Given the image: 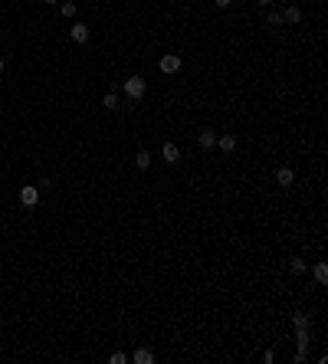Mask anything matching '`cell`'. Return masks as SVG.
<instances>
[{
	"instance_id": "6da1fadb",
	"label": "cell",
	"mask_w": 328,
	"mask_h": 364,
	"mask_svg": "<svg viewBox=\"0 0 328 364\" xmlns=\"http://www.w3.org/2000/svg\"><path fill=\"white\" fill-rule=\"evenodd\" d=\"M145 79H141V76H128L125 79V95L128 99H141V95H145Z\"/></svg>"
},
{
	"instance_id": "7a4b0ae2",
	"label": "cell",
	"mask_w": 328,
	"mask_h": 364,
	"mask_svg": "<svg viewBox=\"0 0 328 364\" xmlns=\"http://www.w3.org/2000/svg\"><path fill=\"white\" fill-rule=\"evenodd\" d=\"M177 69H180V56H177V53L161 56V72H164V76H174Z\"/></svg>"
},
{
	"instance_id": "3957f363",
	"label": "cell",
	"mask_w": 328,
	"mask_h": 364,
	"mask_svg": "<svg viewBox=\"0 0 328 364\" xmlns=\"http://www.w3.org/2000/svg\"><path fill=\"white\" fill-rule=\"evenodd\" d=\"M36 200H39V187L26 184V187L20 190V204H23V207H36Z\"/></svg>"
},
{
	"instance_id": "277c9868",
	"label": "cell",
	"mask_w": 328,
	"mask_h": 364,
	"mask_svg": "<svg viewBox=\"0 0 328 364\" xmlns=\"http://www.w3.org/2000/svg\"><path fill=\"white\" fill-rule=\"evenodd\" d=\"M69 36H72V43H76V46H82V43H89V26L86 23H72Z\"/></svg>"
},
{
	"instance_id": "5b68a950",
	"label": "cell",
	"mask_w": 328,
	"mask_h": 364,
	"mask_svg": "<svg viewBox=\"0 0 328 364\" xmlns=\"http://www.w3.org/2000/svg\"><path fill=\"white\" fill-rule=\"evenodd\" d=\"M161 158H164V161H171V164H174V161L180 158V148H177L174 141H164V148H161Z\"/></svg>"
},
{
	"instance_id": "8992f818",
	"label": "cell",
	"mask_w": 328,
	"mask_h": 364,
	"mask_svg": "<svg viewBox=\"0 0 328 364\" xmlns=\"http://www.w3.org/2000/svg\"><path fill=\"white\" fill-rule=\"evenodd\" d=\"M279 16H282V23H299V20H302V10L299 7H286Z\"/></svg>"
},
{
	"instance_id": "52a82bcc",
	"label": "cell",
	"mask_w": 328,
	"mask_h": 364,
	"mask_svg": "<svg viewBox=\"0 0 328 364\" xmlns=\"http://www.w3.org/2000/svg\"><path fill=\"white\" fill-rule=\"evenodd\" d=\"M217 148H220V151H227V154H233V151H236V138H233V135L217 138Z\"/></svg>"
},
{
	"instance_id": "ba28073f",
	"label": "cell",
	"mask_w": 328,
	"mask_h": 364,
	"mask_svg": "<svg viewBox=\"0 0 328 364\" xmlns=\"http://www.w3.org/2000/svg\"><path fill=\"white\" fill-rule=\"evenodd\" d=\"M276 181H279V184H282V187H289V184H292V181H296V174H292L289 167H279V171H276Z\"/></svg>"
},
{
	"instance_id": "9c48e42d",
	"label": "cell",
	"mask_w": 328,
	"mask_h": 364,
	"mask_svg": "<svg viewBox=\"0 0 328 364\" xmlns=\"http://www.w3.org/2000/svg\"><path fill=\"white\" fill-rule=\"evenodd\" d=\"M197 141H200V148L207 151V148H213V144H217V135H213V131H200V135H197Z\"/></svg>"
},
{
	"instance_id": "30bf717a",
	"label": "cell",
	"mask_w": 328,
	"mask_h": 364,
	"mask_svg": "<svg viewBox=\"0 0 328 364\" xmlns=\"http://www.w3.org/2000/svg\"><path fill=\"white\" fill-rule=\"evenodd\" d=\"M151 361H155V355H151L148 348H138V351H135V364H151Z\"/></svg>"
},
{
	"instance_id": "8fae6325",
	"label": "cell",
	"mask_w": 328,
	"mask_h": 364,
	"mask_svg": "<svg viewBox=\"0 0 328 364\" xmlns=\"http://www.w3.org/2000/svg\"><path fill=\"white\" fill-rule=\"evenodd\" d=\"M135 164H138L141 171H148V167H151V154H148V151H138V154H135Z\"/></svg>"
},
{
	"instance_id": "7c38bea8",
	"label": "cell",
	"mask_w": 328,
	"mask_h": 364,
	"mask_svg": "<svg viewBox=\"0 0 328 364\" xmlns=\"http://www.w3.org/2000/svg\"><path fill=\"white\" fill-rule=\"evenodd\" d=\"M315 282H322V285L328 282V266H325V262H319V266H315Z\"/></svg>"
},
{
	"instance_id": "4fadbf2b",
	"label": "cell",
	"mask_w": 328,
	"mask_h": 364,
	"mask_svg": "<svg viewBox=\"0 0 328 364\" xmlns=\"http://www.w3.org/2000/svg\"><path fill=\"white\" fill-rule=\"evenodd\" d=\"M102 105H105L109 112H112V109H118V95H115V92H109L105 99H102Z\"/></svg>"
},
{
	"instance_id": "5bb4252c",
	"label": "cell",
	"mask_w": 328,
	"mask_h": 364,
	"mask_svg": "<svg viewBox=\"0 0 328 364\" xmlns=\"http://www.w3.org/2000/svg\"><path fill=\"white\" fill-rule=\"evenodd\" d=\"M59 13H63V16H69V20H72V16H76V3H72V0H66L63 7H59Z\"/></svg>"
},
{
	"instance_id": "9a60e30c",
	"label": "cell",
	"mask_w": 328,
	"mask_h": 364,
	"mask_svg": "<svg viewBox=\"0 0 328 364\" xmlns=\"http://www.w3.org/2000/svg\"><path fill=\"white\" fill-rule=\"evenodd\" d=\"M292 322H296V328H309V315H302V312H296Z\"/></svg>"
},
{
	"instance_id": "2e32d148",
	"label": "cell",
	"mask_w": 328,
	"mask_h": 364,
	"mask_svg": "<svg viewBox=\"0 0 328 364\" xmlns=\"http://www.w3.org/2000/svg\"><path fill=\"white\" fill-rule=\"evenodd\" d=\"M289 269L296 272V276H302V272H305V259H292V262H289Z\"/></svg>"
},
{
	"instance_id": "e0dca14e",
	"label": "cell",
	"mask_w": 328,
	"mask_h": 364,
	"mask_svg": "<svg viewBox=\"0 0 328 364\" xmlns=\"http://www.w3.org/2000/svg\"><path fill=\"white\" fill-rule=\"evenodd\" d=\"M266 23H269V26H282V16L279 13H269V16H266Z\"/></svg>"
},
{
	"instance_id": "ac0fdd59",
	"label": "cell",
	"mask_w": 328,
	"mask_h": 364,
	"mask_svg": "<svg viewBox=\"0 0 328 364\" xmlns=\"http://www.w3.org/2000/svg\"><path fill=\"white\" fill-rule=\"evenodd\" d=\"M109 361H112V364H125V351H115V355H112Z\"/></svg>"
},
{
	"instance_id": "d6986e66",
	"label": "cell",
	"mask_w": 328,
	"mask_h": 364,
	"mask_svg": "<svg viewBox=\"0 0 328 364\" xmlns=\"http://www.w3.org/2000/svg\"><path fill=\"white\" fill-rule=\"evenodd\" d=\"M213 3H217V7H223V10H227L230 3H233V0H213Z\"/></svg>"
},
{
	"instance_id": "ffe728a7",
	"label": "cell",
	"mask_w": 328,
	"mask_h": 364,
	"mask_svg": "<svg viewBox=\"0 0 328 364\" xmlns=\"http://www.w3.org/2000/svg\"><path fill=\"white\" fill-rule=\"evenodd\" d=\"M256 3H259V7H269V3H273V0H256Z\"/></svg>"
},
{
	"instance_id": "44dd1931",
	"label": "cell",
	"mask_w": 328,
	"mask_h": 364,
	"mask_svg": "<svg viewBox=\"0 0 328 364\" xmlns=\"http://www.w3.org/2000/svg\"><path fill=\"white\" fill-rule=\"evenodd\" d=\"M3 66H7V59H3V56H0V72H3Z\"/></svg>"
},
{
	"instance_id": "7402d4cb",
	"label": "cell",
	"mask_w": 328,
	"mask_h": 364,
	"mask_svg": "<svg viewBox=\"0 0 328 364\" xmlns=\"http://www.w3.org/2000/svg\"><path fill=\"white\" fill-rule=\"evenodd\" d=\"M46 3H56V0H46Z\"/></svg>"
}]
</instances>
